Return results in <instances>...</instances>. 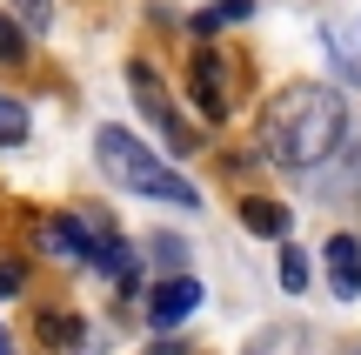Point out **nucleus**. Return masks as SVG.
I'll list each match as a JSON object with an SVG mask.
<instances>
[{
	"label": "nucleus",
	"instance_id": "nucleus-1",
	"mask_svg": "<svg viewBox=\"0 0 361 355\" xmlns=\"http://www.w3.org/2000/svg\"><path fill=\"white\" fill-rule=\"evenodd\" d=\"M341 141H348V107L335 88H288L261 114V148L281 168H322Z\"/></svg>",
	"mask_w": 361,
	"mask_h": 355
},
{
	"label": "nucleus",
	"instance_id": "nucleus-2",
	"mask_svg": "<svg viewBox=\"0 0 361 355\" xmlns=\"http://www.w3.org/2000/svg\"><path fill=\"white\" fill-rule=\"evenodd\" d=\"M94 155H101V174L128 195H147V201H174V208H201V188H188L180 174L168 168L161 155H147L128 128H101L94 134Z\"/></svg>",
	"mask_w": 361,
	"mask_h": 355
},
{
	"label": "nucleus",
	"instance_id": "nucleus-3",
	"mask_svg": "<svg viewBox=\"0 0 361 355\" xmlns=\"http://www.w3.org/2000/svg\"><path fill=\"white\" fill-rule=\"evenodd\" d=\"M128 88H134V101H141V114L154 121V134H161V141L174 148V155H188V148H194V134L180 128V114H174L168 88L154 80V67H147V61H134V67H128Z\"/></svg>",
	"mask_w": 361,
	"mask_h": 355
},
{
	"label": "nucleus",
	"instance_id": "nucleus-4",
	"mask_svg": "<svg viewBox=\"0 0 361 355\" xmlns=\"http://www.w3.org/2000/svg\"><path fill=\"white\" fill-rule=\"evenodd\" d=\"M194 308H201V282L194 275H168V282H154V295H147V322H154V329H180Z\"/></svg>",
	"mask_w": 361,
	"mask_h": 355
},
{
	"label": "nucleus",
	"instance_id": "nucleus-5",
	"mask_svg": "<svg viewBox=\"0 0 361 355\" xmlns=\"http://www.w3.org/2000/svg\"><path fill=\"white\" fill-rule=\"evenodd\" d=\"M322 268H328V289H335L341 302H355L361 295V235H328Z\"/></svg>",
	"mask_w": 361,
	"mask_h": 355
},
{
	"label": "nucleus",
	"instance_id": "nucleus-6",
	"mask_svg": "<svg viewBox=\"0 0 361 355\" xmlns=\"http://www.w3.org/2000/svg\"><path fill=\"white\" fill-rule=\"evenodd\" d=\"M40 248H47L54 262H94V235H87V222H74V215H54V222L40 228Z\"/></svg>",
	"mask_w": 361,
	"mask_h": 355
},
{
	"label": "nucleus",
	"instance_id": "nucleus-7",
	"mask_svg": "<svg viewBox=\"0 0 361 355\" xmlns=\"http://www.w3.org/2000/svg\"><path fill=\"white\" fill-rule=\"evenodd\" d=\"M188 80H194V101H201V114H207V121H228V94H221V61H214V54H201Z\"/></svg>",
	"mask_w": 361,
	"mask_h": 355
},
{
	"label": "nucleus",
	"instance_id": "nucleus-8",
	"mask_svg": "<svg viewBox=\"0 0 361 355\" xmlns=\"http://www.w3.org/2000/svg\"><path fill=\"white\" fill-rule=\"evenodd\" d=\"M314 335L301 329V322H274V329H261L255 342H247V355H308Z\"/></svg>",
	"mask_w": 361,
	"mask_h": 355
},
{
	"label": "nucleus",
	"instance_id": "nucleus-9",
	"mask_svg": "<svg viewBox=\"0 0 361 355\" xmlns=\"http://www.w3.org/2000/svg\"><path fill=\"white\" fill-rule=\"evenodd\" d=\"M241 222L255 228V235H288V208H281V201H261V195L241 201Z\"/></svg>",
	"mask_w": 361,
	"mask_h": 355
},
{
	"label": "nucleus",
	"instance_id": "nucleus-10",
	"mask_svg": "<svg viewBox=\"0 0 361 355\" xmlns=\"http://www.w3.org/2000/svg\"><path fill=\"white\" fill-rule=\"evenodd\" d=\"M27 128H34V121H27V107L13 101V94H0V148H20Z\"/></svg>",
	"mask_w": 361,
	"mask_h": 355
},
{
	"label": "nucleus",
	"instance_id": "nucleus-11",
	"mask_svg": "<svg viewBox=\"0 0 361 355\" xmlns=\"http://www.w3.org/2000/svg\"><path fill=\"white\" fill-rule=\"evenodd\" d=\"M281 289H288V295L308 289V255H301V248H281Z\"/></svg>",
	"mask_w": 361,
	"mask_h": 355
},
{
	"label": "nucleus",
	"instance_id": "nucleus-12",
	"mask_svg": "<svg viewBox=\"0 0 361 355\" xmlns=\"http://www.w3.org/2000/svg\"><path fill=\"white\" fill-rule=\"evenodd\" d=\"M13 7H20V27H27V34H40V27L54 20V0H13Z\"/></svg>",
	"mask_w": 361,
	"mask_h": 355
},
{
	"label": "nucleus",
	"instance_id": "nucleus-13",
	"mask_svg": "<svg viewBox=\"0 0 361 355\" xmlns=\"http://www.w3.org/2000/svg\"><path fill=\"white\" fill-rule=\"evenodd\" d=\"M154 262H161V268H180V262H188V248H180V235H154Z\"/></svg>",
	"mask_w": 361,
	"mask_h": 355
},
{
	"label": "nucleus",
	"instance_id": "nucleus-14",
	"mask_svg": "<svg viewBox=\"0 0 361 355\" xmlns=\"http://www.w3.org/2000/svg\"><path fill=\"white\" fill-rule=\"evenodd\" d=\"M20 20H7V13H0V61H20Z\"/></svg>",
	"mask_w": 361,
	"mask_h": 355
},
{
	"label": "nucleus",
	"instance_id": "nucleus-15",
	"mask_svg": "<svg viewBox=\"0 0 361 355\" xmlns=\"http://www.w3.org/2000/svg\"><path fill=\"white\" fill-rule=\"evenodd\" d=\"M20 282H27V268H20V262H7V255H0V302H7V295H20Z\"/></svg>",
	"mask_w": 361,
	"mask_h": 355
},
{
	"label": "nucleus",
	"instance_id": "nucleus-16",
	"mask_svg": "<svg viewBox=\"0 0 361 355\" xmlns=\"http://www.w3.org/2000/svg\"><path fill=\"white\" fill-rule=\"evenodd\" d=\"M147 355H188V349H180V342H161V349H147Z\"/></svg>",
	"mask_w": 361,
	"mask_h": 355
},
{
	"label": "nucleus",
	"instance_id": "nucleus-17",
	"mask_svg": "<svg viewBox=\"0 0 361 355\" xmlns=\"http://www.w3.org/2000/svg\"><path fill=\"white\" fill-rule=\"evenodd\" d=\"M0 355H13V342H7V329H0Z\"/></svg>",
	"mask_w": 361,
	"mask_h": 355
}]
</instances>
